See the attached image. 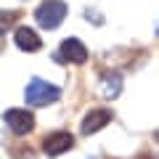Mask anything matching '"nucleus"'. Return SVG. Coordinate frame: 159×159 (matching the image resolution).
<instances>
[{
  "mask_svg": "<svg viewBox=\"0 0 159 159\" xmlns=\"http://www.w3.org/2000/svg\"><path fill=\"white\" fill-rule=\"evenodd\" d=\"M24 98H27L29 106H48V103H56L61 98V90L56 85H51V82H45V80L34 77V80H29Z\"/></svg>",
  "mask_w": 159,
  "mask_h": 159,
  "instance_id": "obj_1",
  "label": "nucleus"
},
{
  "mask_svg": "<svg viewBox=\"0 0 159 159\" xmlns=\"http://www.w3.org/2000/svg\"><path fill=\"white\" fill-rule=\"evenodd\" d=\"M66 3L64 0H43L37 6V11H34V19H37V24L43 29H58L61 27V21L66 19Z\"/></svg>",
  "mask_w": 159,
  "mask_h": 159,
  "instance_id": "obj_2",
  "label": "nucleus"
},
{
  "mask_svg": "<svg viewBox=\"0 0 159 159\" xmlns=\"http://www.w3.org/2000/svg\"><path fill=\"white\" fill-rule=\"evenodd\" d=\"M3 122H6L8 130L16 133V135H27V133L34 130V117L27 109H8V111L3 114Z\"/></svg>",
  "mask_w": 159,
  "mask_h": 159,
  "instance_id": "obj_3",
  "label": "nucleus"
},
{
  "mask_svg": "<svg viewBox=\"0 0 159 159\" xmlns=\"http://www.w3.org/2000/svg\"><path fill=\"white\" fill-rule=\"evenodd\" d=\"M58 61L61 64H74V66H80V64L88 61V48L80 43L77 37H66L61 43V51H58Z\"/></svg>",
  "mask_w": 159,
  "mask_h": 159,
  "instance_id": "obj_4",
  "label": "nucleus"
},
{
  "mask_svg": "<svg viewBox=\"0 0 159 159\" xmlns=\"http://www.w3.org/2000/svg\"><path fill=\"white\" fill-rule=\"evenodd\" d=\"M72 146H74V135L66 133V130L51 133V135L43 138V151H45L48 157H61V154H66Z\"/></svg>",
  "mask_w": 159,
  "mask_h": 159,
  "instance_id": "obj_5",
  "label": "nucleus"
},
{
  "mask_svg": "<svg viewBox=\"0 0 159 159\" xmlns=\"http://www.w3.org/2000/svg\"><path fill=\"white\" fill-rule=\"evenodd\" d=\"M109 122H111V111H109V109H93V111H88L85 117H82L80 130H82V135H90V133H98L103 125H109Z\"/></svg>",
  "mask_w": 159,
  "mask_h": 159,
  "instance_id": "obj_6",
  "label": "nucleus"
},
{
  "mask_svg": "<svg viewBox=\"0 0 159 159\" xmlns=\"http://www.w3.org/2000/svg\"><path fill=\"white\" fill-rule=\"evenodd\" d=\"M13 40H16V45L21 48V51H27V53H37L40 48H43L40 34L34 32V29H29V27H19L16 32H13Z\"/></svg>",
  "mask_w": 159,
  "mask_h": 159,
  "instance_id": "obj_7",
  "label": "nucleus"
},
{
  "mask_svg": "<svg viewBox=\"0 0 159 159\" xmlns=\"http://www.w3.org/2000/svg\"><path fill=\"white\" fill-rule=\"evenodd\" d=\"M119 90H122V77H119L117 72L103 74V96L106 98H117Z\"/></svg>",
  "mask_w": 159,
  "mask_h": 159,
  "instance_id": "obj_8",
  "label": "nucleus"
},
{
  "mask_svg": "<svg viewBox=\"0 0 159 159\" xmlns=\"http://www.w3.org/2000/svg\"><path fill=\"white\" fill-rule=\"evenodd\" d=\"M154 138H157V141H159V130H157V133H154Z\"/></svg>",
  "mask_w": 159,
  "mask_h": 159,
  "instance_id": "obj_9",
  "label": "nucleus"
},
{
  "mask_svg": "<svg viewBox=\"0 0 159 159\" xmlns=\"http://www.w3.org/2000/svg\"><path fill=\"white\" fill-rule=\"evenodd\" d=\"M157 34H159V27H157Z\"/></svg>",
  "mask_w": 159,
  "mask_h": 159,
  "instance_id": "obj_10",
  "label": "nucleus"
},
{
  "mask_svg": "<svg viewBox=\"0 0 159 159\" xmlns=\"http://www.w3.org/2000/svg\"><path fill=\"white\" fill-rule=\"evenodd\" d=\"M143 159H148V157H143Z\"/></svg>",
  "mask_w": 159,
  "mask_h": 159,
  "instance_id": "obj_11",
  "label": "nucleus"
}]
</instances>
